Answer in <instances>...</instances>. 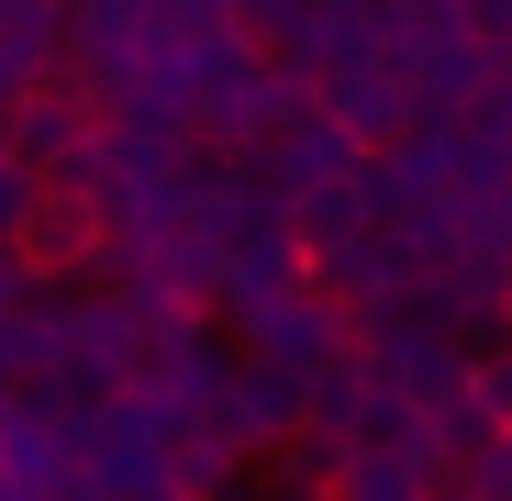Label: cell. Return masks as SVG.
Returning a JSON list of instances; mask_svg holds the SVG:
<instances>
[{
    "label": "cell",
    "instance_id": "1",
    "mask_svg": "<svg viewBox=\"0 0 512 501\" xmlns=\"http://www.w3.org/2000/svg\"><path fill=\"white\" fill-rule=\"evenodd\" d=\"M12 234H23V268H34L45 290H78V279L112 257V190H90V179H45L34 212H23Z\"/></svg>",
    "mask_w": 512,
    "mask_h": 501
},
{
    "label": "cell",
    "instance_id": "3",
    "mask_svg": "<svg viewBox=\"0 0 512 501\" xmlns=\"http://www.w3.org/2000/svg\"><path fill=\"white\" fill-rule=\"evenodd\" d=\"M34 190H45V167L23 156V134H12V123H0V223H23V212H34Z\"/></svg>",
    "mask_w": 512,
    "mask_h": 501
},
{
    "label": "cell",
    "instance_id": "2",
    "mask_svg": "<svg viewBox=\"0 0 512 501\" xmlns=\"http://www.w3.org/2000/svg\"><path fill=\"white\" fill-rule=\"evenodd\" d=\"M245 167H256V179H268L279 201H301V190H323V179H346V167H368V145H357L346 123H334L323 101H312V112H301V123L268 145V156H245Z\"/></svg>",
    "mask_w": 512,
    "mask_h": 501
},
{
    "label": "cell",
    "instance_id": "4",
    "mask_svg": "<svg viewBox=\"0 0 512 501\" xmlns=\"http://www.w3.org/2000/svg\"><path fill=\"white\" fill-rule=\"evenodd\" d=\"M479 501H512V490H479Z\"/></svg>",
    "mask_w": 512,
    "mask_h": 501
}]
</instances>
